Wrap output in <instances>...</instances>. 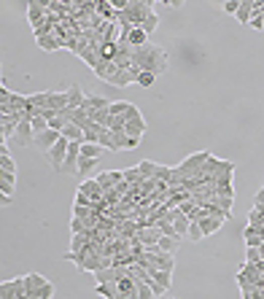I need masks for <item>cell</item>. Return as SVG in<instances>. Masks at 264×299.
I'll list each match as a JSON object with an SVG mask.
<instances>
[{"instance_id":"6da1fadb","label":"cell","mask_w":264,"mask_h":299,"mask_svg":"<svg viewBox=\"0 0 264 299\" xmlns=\"http://www.w3.org/2000/svg\"><path fill=\"white\" fill-rule=\"evenodd\" d=\"M167 51L162 46H154V43H146L141 49L132 51V65H135L141 73H154V76H162L167 70Z\"/></svg>"},{"instance_id":"7a4b0ae2","label":"cell","mask_w":264,"mask_h":299,"mask_svg":"<svg viewBox=\"0 0 264 299\" xmlns=\"http://www.w3.org/2000/svg\"><path fill=\"white\" fill-rule=\"evenodd\" d=\"M68 148H71V140L68 138H59L57 146L51 148V151H46V159H49V164L57 172H62V167H65V156H68Z\"/></svg>"},{"instance_id":"3957f363","label":"cell","mask_w":264,"mask_h":299,"mask_svg":"<svg viewBox=\"0 0 264 299\" xmlns=\"http://www.w3.org/2000/svg\"><path fill=\"white\" fill-rule=\"evenodd\" d=\"M11 143H14V146H19V148H27V146H33V143H35V130H33V124H30L27 119H25V122H19L17 135H14Z\"/></svg>"},{"instance_id":"277c9868","label":"cell","mask_w":264,"mask_h":299,"mask_svg":"<svg viewBox=\"0 0 264 299\" xmlns=\"http://www.w3.org/2000/svg\"><path fill=\"white\" fill-rule=\"evenodd\" d=\"M46 17H49V3H30L27 6V22L33 30L41 27L46 22Z\"/></svg>"},{"instance_id":"5b68a950","label":"cell","mask_w":264,"mask_h":299,"mask_svg":"<svg viewBox=\"0 0 264 299\" xmlns=\"http://www.w3.org/2000/svg\"><path fill=\"white\" fill-rule=\"evenodd\" d=\"M62 138V132H57V130H46V132H41V135H35V143H33V148H38V151H51L54 146H57V140Z\"/></svg>"},{"instance_id":"8992f818","label":"cell","mask_w":264,"mask_h":299,"mask_svg":"<svg viewBox=\"0 0 264 299\" xmlns=\"http://www.w3.org/2000/svg\"><path fill=\"white\" fill-rule=\"evenodd\" d=\"M79 192L81 194H87L92 202H95V208H97V202H103V197H105V189L97 184V178H87L84 184L79 186Z\"/></svg>"},{"instance_id":"52a82bcc","label":"cell","mask_w":264,"mask_h":299,"mask_svg":"<svg viewBox=\"0 0 264 299\" xmlns=\"http://www.w3.org/2000/svg\"><path fill=\"white\" fill-rule=\"evenodd\" d=\"M138 76H141V70L132 65L129 70H119V73H116L108 84H111V86H132V84H138Z\"/></svg>"},{"instance_id":"ba28073f","label":"cell","mask_w":264,"mask_h":299,"mask_svg":"<svg viewBox=\"0 0 264 299\" xmlns=\"http://www.w3.org/2000/svg\"><path fill=\"white\" fill-rule=\"evenodd\" d=\"M25 283H27V299H33L49 280H46L41 272H30V275H25Z\"/></svg>"},{"instance_id":"9c48e42d","label":"cell","mask_w":264,"mask_h":299,"mask_svg":"<svg viewBox=\"0 0 264 299\" xmlns=\"http://www.w3.org/2000/svg\"><path fill=\"white\" fill-rule=\"evenodd\" d=\"M154 262L157 270H165V272H173L175 270V256L173 254H146Z\"/></svg>"},{"instance_id":"30bf717a","label":"cell","mask_w":264,"mask_h":299,"mask_svg":"<svg viewBox=\"0 0 264 299\" xmlns=\"http://www.w3.org/2000/svg\"><path fill=\"white\" fill-rule=\"evenodd\" d=\"M138 237H141V243H143L146 248H154V246H159L162 232H159V226H146V229L138 232Z\"/></svg>"},{"instance_id":"8fae6325","label":"cell","mask_w":264,"mask_h":299,"mask_svg":"<svg viewBox=\"0 0 264 299\" xmlns=\"http://www.w3.org/2000/svg\"><path fill=\"white\" fill-rule=\"evenodd\" d=\"M124 132H127V138L141 140V138L146 135V119H143V116H135V119H129L127 127H124Z\"/></svg>"},{"instance_id":"7c38bea8","label":"cell","mask_w":264,"mask_h":299,"mask_svg":"<svg viewBox=\"0 0 264 299\" xmlns=\"http://www.w3.org/2000/svg\"><path fill=\"white\" fill-rule=\"evenodd\" d=\"M68 100H71V111H79V108L84 105V100H87V94H84V89H81V84H71L68 86Z\"/></svg>"},{"instance_id":"4fadbf2b","label":"cell","mask_w":264,"mask_h":299,"mask_svg":"<svg viewBox=\"0 0 264 299\" xmlns=\"http://www.w3.org/2000/svg\"><path fill=\"white\" fill-rule=\"evenodd\" d=\"M116 73H119V65H116V62H100L97 70H95V76H97V78H103L105 84L111 81Z\"/></svg>"},{"instance_id":"5bb4252c","label":"cell","mask_w":264,"mask_h":299,"mask_svg":"<svg viewBox=\"0 0 264 299\" xmlns=\"http://www.w3.org/2000/svg\"><path fill=\"white\" fill-rule=\"evenodd\" d=\"M221 224H224V218H219V216H205L203 221H200V226H203V234L208 237V234H216L221 229Z\"/></svg>"},{"instance_id":"9a60e30c","label":"cell","mask_w":264,"mask_h":299,"mask_svg":"<svg viewBox=\"0 0 264 299\" xmlns=\"http://www.w3.org/2000/svg\"><path fill=\"white\" fill-rule=\"evenodd\" d=\"M14 186H17V172H0V194L14 197Z\"/></svg>"},{"instance_id":"2e32d148","label":"cell","mask_w":264,"mask_h":299,"mask_svg":"<svg viewBox=\"0 0 264 299\" xmlns=\"http://www.w3.org/2000/svg\"><path fill=\"white\" fill-rule=\"evenodd\" d=\"M253 3L256 0H240V11H237V22L240 25H248V22H251V17H253Z\"/></svg>"},{"instance_id":"e0dca14e","label":"cell","mask_w":264,"mask_h":299,"mask_svg":"<svg viewBox=\"0 0 264 299\" xmlns=\"http://www.w3.org/2000/svg\"><path fill=\"white\" fill-rule=\"evenodd\" d=\"M38 49H43V51H57V49H65V43L59 41L57 35H46V38H38Z\"/></svg>"},{"instance_id":"ac0fdd59","label":"cell","mask_w":264,"mask_h":299,"mask_svg":"<svg viewBox=\"0 0 264 299\" xmlns=\"http://www.w3.org/2000/svg\"><path fill=\"white\" fill-rule=\"evenodd\" d=\"M95 291L105 299H119V283H95Z\"/></svg>"},{"instance_id":"d6986e66","label":"cell","mask_w":264,"mask_h":299,"mask_svg":"<svg viewBox=\"0 0 264 299\" xmlns=\"http://www.w3.org/2000/svg\"><path fill=\"white\" fill-rule=\"evenodd\" d=\"M62 138H68L71 143H84V130L79 124H65V130H62Z\"/></svg>"},{"instance_id":"ffe728a7","label":"cell","mask_w":264,"mask_h":299,"mask_svg":"<svg viewBox=\"0 0 264 299\" xmlns=\"http://www.w3.org/2000/svg\"><path fill=\"white\" fill-rule=\"evenodd\" d=\"M97 143L103 146V151H119V146H116V140H113V132L111 130H100V138H97Z\"/></svg>"},{"instance_id":"44dd1931","label":"cell","mask_w":264,"mask_h":299,"mask_svg":"<svg viewBox=\"0 0 264 299\" xmlns=\"http://www.w3.org/2000/svg\"><path fill=\"white\" fill-rule=\"evenodd\" d=\"M149 275H151V278L159 283V286H165V288H170V286H173V272H165V270H157V267H151V270H149Z\"/></svg>"},{"instance_id":"7402d4cb","label":"cell","mask_w":264,"mask_h":299,"mask_svg":"<svg viewBox=\"0 0 264 299\" xmlns=\"http://www.w3.org/2000/svg\"><path fill=\"white\" fill-rule=\"evenodd\" d=\"M81 156H87V159H100V156H103V146H97V143H81Z\"/></svg>"},{"instance_id":"603a6c76","label":"cell","mask_w":264,"mask_h":299,"mask_svg":"<svg viewBox=\"0 0 264 299\" xmlns=\"http://www.w3.org/2000/svg\"><path fill=\"white\" fill-rule=\"evenodd\" d=\"M27 105H33V108H46V105H49V92L27 94Z\"/></svg>"},{"instance_id":"cb8c5ba5","label":"cell","mask_w":264,"mask_h":299,"mask_svg":"<svg viewBox=\"0 0 264 299\" xmlns=\"http://www.w3.org/2000/svg\"><path fill=\"white\" fill-rule=\"evenodd\" d=\"M138 170H141V175H143V181H146V178H154V175H157L159 164H157V162H149V159H143L141 164H138Z\"/></svg>"},{"instance_id":"d4e9b609","label":"cell","mask_w":264,"mask_h":299,"mask_svg":"<svg viewBox=\"0 0 264 299\" xmlns=\"http://www.w3.org/2000/svg\"><path fill=\"white\" fill-rule=\"evenodd\" d=\"M178 243L181 240H175V237H165V234H162V240H159V254H175V248H178Z\"/></svg>"},{"instance_id":"484cf974","label":"cell","mask_w":264,"mask_h":299,"mask_svg":"<svg viewBox=\"0 0 264 299\" xmlns=\"http://www.w3.org/2000/svg\"><path fill=\"white\" fill-rule=\"evenodd\" d=\"M97 164H100V159H87V156H81V159H79V175H89V172H95Z\"/></svg>"},{"instance_id":"4316f807","label":"cell","mask_w":264,"mask_h":299,"mask_svg":"<svg viewBox=\"0 0 264 299\" xmlns=\"http://www.w3.org/2000/svg\"><path fill=\"white\" fill-rule=\"evenodd\" d=\"M129 105L132 103H127V100H116V103L108 105V113H111V116H124V113L129 111Z\"/></svg>"},{"instance_id":"83f0119b","label":"cell","mask_w":264,"mask_h":299,"mask_svg":"<svg viewBox=\"0 0 264 299\" xmlns=\"http://www.w3.org/2000/svg\"><path fill=\"white\" fill-rule=\"evenodd\" d=\"M173 226H175V234H178V240H183L186 234H189V226H191V221H189L186 216H181V218H178V221H175Z\"/></svg>"},{"instance_id":"f1b7e54d","label":"cell","mask_w":264,"mask_h":299,"mask_svg":"<svg viewBox=\"0 0 264 299\" xmlns=\"http://www.w3.org/2000/svg\"><path fill=\"white\" fill-rule=\"evenodd\" d=\"M0 172H17V162L11 159V154H0Z\"/></svg>"},{"instance_id":"f546056e","label":"cell","mask_w":264,"mask_h":299,"mask_svg":"<svg viewBox=\"0 0 264 299\" xmlns=\"http://www.w3.org/2000/svg\"><path fill=\"white\" fill-rule=\"evenodd\" d=\"M205 234H203V226H200V221H191L189 226V234H186V240H191V243H200Z\"/></svg>"},{"instance_id":"4dcf8cb0","label":"cell","mask_w":264,"mask_h":299,"mask_svg":"<svg viewBox=\"0 0 264 299\" xmlns=\"http://www.w3.org/2000/svg\"><path fill=\"white\" fill-rule=\"evenodd\" d=\"M81 59L87 62V65H89L92 70H97V65H100V57H97V51H92V46H89V49L81 54Z\"/></svg>"},{"instance_id":"1f68e13d","label":"cell","mask_w":264,"mask_h":299,"mask_svg":"<svg viewBox=\"0 0 264 299\" xmlns=\"http://www.w3.org/2000/svg\"><path fill=\"white\" fill-rule=\"evenodd\" d=\"M157 25H159V17H157V14H149V17H146V22H143V30H146V35H151L154 33V30H157Z\"/></svg>"},{"instance_id":"d6a6232c","label":"cell","mask_w":264,"mask_h":299,"mask_svg":"<svg viewBox=\"0 0 264 299\" xmlns=\"http://www.w3.org/2000/svg\"><path fill=\"white\" fill-rule=\"evenodd\" d=\"M73 205H81V208H92V210H95V202H92L87 194H81V192H76V200H73Z\"/></svg>"},{"instance_id":"836d02e7","label":"cell","mask_w":264,"mask_h":299,"mask_svg":"<svg viewBox=\"0 0 264 299\" xmlns=\"http://www.w3.org/2000/svg\"><path fill=\"white\" fill-rule=\"evenodd\" d=\"M154 178L170 184V181H173V167H162V164H159V170H157V175H154Z\"/></svg>"},{"instance_id":"e575fe53","label":"cell","mask_w":264,"mask_h":299,"mask_svg":"<svg viewBox=\"0 0 264 299\" xmlns=\"http://www.w3.org/2000/svg\"><path fill=\"white\" fill-rule=\"evenodd\" d=\"M245 262H251V264H259V262H261V254H259V248H245Z\"/></svg>"},{"instance_id":"d590c367","label":"cell","mask_w":264,"mask_h":299,"mask_svg":"<svg viewBox=\"0 0 264 299\" xmlns=\"http://www.w3.org/2000/svg\"><path fill=\"white\" fill-rule=\"evenodd\" d=\"M92 213H95V210H92V208H81V205H73V216H76V218H84V221H87V218H89Z\"/></svg>"},{"instance_id":"8d00e7d4","label":"cell","mask_w":264,"mask_h":299,"mask_svg":"<svg viewBox=\"0 0 264 299\" xmlns=\"http://www.w3.org/2000/svg\"><path fill=\"white\" fill-rule=\"evenodd\" d=\"M227 14H232V17H237V11H240V0H227V3L221 6Z\"/></svg>"},{"instance_id":"74e56055","label":"cell","mask_w":264,"mask_h":299,"mask_svg":"<svg viewBox=\"0 0 264 299\" xmlns=\"http://www.w3.org/2000/svg\"><path fill=\"white\" fill-rule=\"evenodd\" d=\"M49 296H54V283H46V286L38 291V294L33 296V299H49Z\"/></svg>"},{"instance_id":"f35d334b","label":"cell","mask_w":264,"mask_h":299,"mask_svg":"<svg viewBox=\"0 0 264 299\" xmlns=\"http://www.w3.org/2000/svg\"><path fill=\"white\" fill-rule=\"evenodd\" d=\"M197 208H200L197 202H191V200H189V202H183V205H181V213H183L186 218H191V216H194V210H197Z\"/></svg>"},{"instance_id":"ab89813d","label":"cell","mask_w":264,"mask_h":299,"mask_svg":"<svg viewBox=\"0 0 264 299\" xmlns=\"http://www.w3.org/2000/svg\"><path fill=\"white\" fill-rule=\"evenodd\" d=\"M138 299H154V291L149 283H143V286H138Z\"/></svg>"},{"instance_id":"60d3db41","label":"cell","mask_w":264,"mask_h":299,"mask_svg":"<svg viewBox=\"0 0 264 299\" xmlns=\"http://www.w3.org/2000/svg\"><path fill=\"white\" fill-rule=\"evenodd\" d=\"M154 81H157V76H154V73H141V76H138V84H141V86H154Z\"/></svg>"},{"instance_id":"b9f144b4","label":"cell","mask_w":264,"mask_h":299,"mask_svg":"<svg viewBox=\"0 0 264 299\" xmlns=\"http://www.w3.org/2000/svg\"><path fill=\"white\" fill-rule=\"evenodd\" d=\"M11 97H14V92L9 89V86H0V105H3V103H11Z\"/></svg>"},{"instance_id":"7bdbcfd3","label":"cell","mask_w":264,"mask_h":299,"mask_svg":"<svg viewBox=\"0 0 264 299\" xmlns=\"http://www.w3.org/2000/svg\"><path fill=\"white\" fill-rule=\"evenodd\" d=\"M248 27H253V30H264V19H261V17H253L251 22H248Z\"/></svg>"},{"instance_id":"ee69618b","label":"cell","mask_w":264,"mask_h":299,"mask_svg":"<svg viewBox=\"0 0 264 299\" xmlns=\"http://www.w3.org/2000/svg\"><path fill=\"white\" fill-rule=\"evenodd\" d=\"M0 202H3V205H6V208H9V205H11V202H14V197H9V194H0Z\"/></svg>"},{"instance_id":"f6af8a7d","label":"cell","mask_w":264,"mask_h":299,"mask_svg":"<svg viewBox=\"0 0 264 299\" xmlns=\"http://www.w3.org/2000/svg\"><path fill=\"white\" fill-rule=\"evenodd\" d=\"M256 205H264V189H259V192H256Z\"/></svg>"},{"instance_id":"bcb514c9","label":"cell","mask_w":264,"mask_h":299,"mask_svg":"<svg viewBox=\"0 0 264 299\" xmlns=\"http://www.w3.org/2000/svg\"><path fill=\"white\" fill-rule=\"evenodd\" d=\"M259 254H261V262H264V243H261V248H259Z\"/></svg>"},{"instance_id":"7dc6e473","label":"cell","mask_w":264,"mask_h":299,"mask_svg":"<svg viewBox=\"0 0 264 299\" xmlns=\"http://www.w3.org/2000/svg\"><path fill=\"white\" fill-rule=\"evenodd\" d=\"M119 299H132L129 294H119Z\"/></svg>"}]
</instances>
